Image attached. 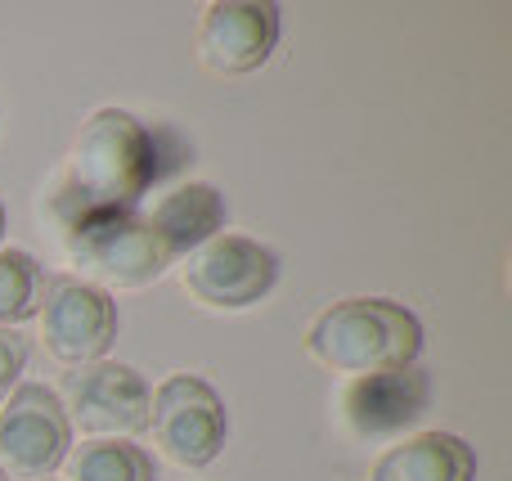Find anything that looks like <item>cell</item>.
Instances as JSON below:
<instances>
[{"instance_id":"1","label":"cell","mask_w":512,"mask_h":481,"mask_svg":"<svg viewBox=\"0 0 512 481\" xmlns=\"http://www.w3.org/2000/svg\"><path fill=\"white\" fill-rule=\"evenodd\" d=\"M167 135L171 131H162V126L149 131L126 108H95L81 126L63 185L50 203L63 230L99 221V216L135 212V203L171 171L162 162Z\"/></svg>"},{"instance_id":"2","label":"cell","mask_w":512,"mask_h":481,"mask_svg":"<svg viewBox=\"0 0 512 481\" xmlns=\"http://www.w3.org/2000/svg\"><path fill=\"white\" fill-rule=\"evenodd\" d=\"M306 351L333 374L369 378L382 369L414 365L423 351V324L387 297H346L315 315L306 329Z\"/></svg>"},{"instance_id":"3","label":"cell","mask_w":512,"mask_h":481,"mask_svg":"<svg viewBox=\"0 0 512 481\" xmlns=\"http://www.w3.org/2000/svg\"><path fill=\"white\" fill-rule=\"evenodd\" d=\"M149 428L162 455L185 468H207L225 450V401L198 374H171L149 396Z\"/></svg>"},{"instance_id":"4","label":"cell","mask_w":512,"mask_h":481,"mask_svg":"<svg viewBox=\"0 0 512 481\" xmlns=\"http://www.w3.org/2000/svg\"><path fill=\"white\" fill-rule=\"evenodd\" d=\"M72 423L59 392L45 383H23L0 405V473L18 481H41L68 459Z\"/></svg>"},{"instance_id":"5","label":"cell","mask_w":512,"mask_h":481,"mask_svg":"<svg viewBox=\"0 0 512 481\" xmlns=\"http://www.w3.org/2000/svg\"><path fill=\"white\" fill-rule=\"evenodd\" d=\"M149 396L153 392L140 369L117 365V360H99V365L72 369L59 401L68 423H77L86 437L126 441L149 428Z\"/></svg>"},{"instance_id":"6","label":"cell","mask_w":512,"mask_h":481,"mask_svg":"<svg viewBox=\"0 0 512 481\" xmlns=\"http://www.w3.org/2000/svg\"><path fill=\"white\" fill-rule=\"evenodd\" d=\"M68 257L113 288H144L171 266V252L162 248V239L140 212H117L72 225Z\"/></svg>"},{"instance_id":"7","label":"cell","mask_w":512,"mask_h":481,"mask_svg":"<svg viewBox=\"0 0 512 481\" xmlns=\"http://www.w3.org/2000/svg\"><path fill=\"white\" fill-rule=\"evenodd\" d=\"M279 279V257L248 234H216L185 257V288L212 311L256 306Z\"/></svg>"},{"instance_id":"8","label":"cell","mask_w":512,"mask_h":481,"mask_svg":"<svg viewBox=\"0 0 512 481\" xmlns=\"http://www.w3.org/2000/svg\"><path fill=\"white\" fill-rule=\"evenodd\" d=\"M41 338L45 351L63 365H99L117 338V306L104 288L86 279H59L41 302Z\"/></svg>"},{"instance_id":"9","label":"cell","mask_w":512,"mask_h":481,"mask_svg":"<svg viewBox=\"0 0 512 481\" xmlns=\"http://www.w3.org/2000/svg\"><path fill=\"white\" fill-rule=\"evenodd\" d=\"M279 41V5L261 0H216L198 27V59L221 77L256 72Z\"/></svg>"},{"instance_id":"10","label":"cell","mask_w":512,"mask_h":481,"mask_svg":"<svg viewBox=\"0 0 512 481\" xmlns=\"http://www.w3.org/2000/svg\"><path fill=\"white\" fill-rule=\"evenodd\" d=\"M427 405H432V378L418 365L351 378V387H346V396H342L346 423H351V432L364 441L400 437L405 428H414V423L423 419Z\"/></svg>"},{"instance_id":"11","label":"cell","mask_w":512,"mask_h":481,"mask_svg":"<svg viewBox=\"0 0 512 481\" xmlns=\"http://www.w3.org/2000/svg\"><path fill=\"white\" fill-rule=\"evenodd\" d=\"M153 225V234L162 239V248L171 257H189L194 248H203L207 239L225 234V198L207 180H189V185L171 189L153 203V212L144 216Z\"/></svg>"},{"instance_id":"12","label":"cell","mask_w":512,"mask_h":481,"mask_svg":"<svg viewBox=\"0 0 512 481\" xmlns=\"http://www.w3.org/2000/svg\"><path fill=\"white\" fill-rule=\"evenodd\" d=\"M477 455L454 432H418L378 455L369 468V481H472Z\"/></svg>"},{"instance_id":"13","label":"cell","mask_w":512,"mask_h":481,"mask_svg":"<svg viewBox=\"0 0 512 481\" xmlns=\"http://www.w3.org/2000/svg\"><path fill=\"white\" fill-rule=\"evenodd\" d=\"M68 481H158V468L131 441H86L68 455Z\"/></svg>"},{"instance_id":"14","label":"cell","mask_w":512,"mask_h":481,"mask_svg":"<svg viewBox=\"0 0 512 481\" xmlns=\"http://www.w3.org/2000/svg\"><path fill=\"white\" fill-rule=\"evenodd\" d=\"M45 302V270L32 252L0 248V324L32 320Z\"/></svg>"},{"instance_id":"15","label":"cell","mask_w":512,"mask_h":481,"mask_svg":"<svg viewBox=\"0 0 512 481\" xmlns=\"http://www.w3.org/2000/svg\"><path fill=\"white\" fill-rule=\"evenodd\" d=\"M23 365H27V342L18 338L14 329H0V405H5V396L14 392Z\"/></svg>"},{"instance_id":"16","label":"cell","mask_w":512,"mask_h":481,"mask_svg":"<svg viewBox=\"0 0 512 481\" xmlns=\"http://www.w3.org/2000/svg\"><path fill=\"white\" fill-rule=\"evenodd\" d=\"M0 239H5V207H0Z\"/></svg>"},{"instance_id":"17","label":"cell","mask_w":512,"mask_h":481,"mask_svg":"<svg viewBox=\"0 0 512 481\" xmlns=\"http://www.w3.org/2000/svg\"><path fill=\"white\" fill-rule=\"evenodd\" d=\"M0 481H5V473H0Z\"/></svg>"}]
</instances>
